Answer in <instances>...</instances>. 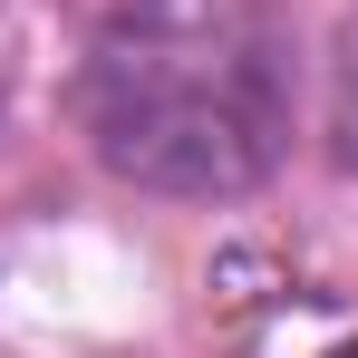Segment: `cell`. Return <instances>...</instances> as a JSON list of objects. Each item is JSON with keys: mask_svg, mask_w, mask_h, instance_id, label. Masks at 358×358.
<instances>
[{"mask_svg": "<svg viewBox=\"0 0 358 358\" xmlns=\"http://www.w3.org/2000/svg\"><path fill=\"white\" fill-rule=\"evenodd\" d=\"M271 68L233 59L223 39H136L97 68V136L107 155L165 184H233L271 155Z\"/></svg>", "mask_w": 358, "mask_h": 358, "instance_id": "6da1fadb", "label": "cell"}, {"mask_svg": "<svg viewBox=\"0 0 358 358\" xmlns=\"http://www.w3.org/2000/svg\"><path fill=\"white\" fill-rule=\"evenodd\" d=\"M339 358H358V339H349V349H339Z\"/></svg>", "mask_w": 358, "mask_h": 358, "instance_id": "7a4b0ae2", "label": "cell"}]
</instances>
